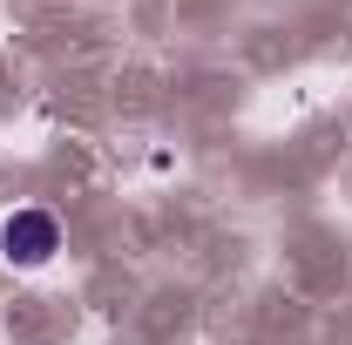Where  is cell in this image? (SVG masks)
I'll return each instance as SVG.
<instances>
[{
  "instance_id": "obj_1",
  "label": "cell",
  "mask_w": 352,
  "mask_h": 345,
  "mask_svg": "<svg viewBox=\"0 0 352 345\" xmlns=\"http://www.w3.org/2000/svg\"><path fill=\"white\" fill-rule=\"evenodd\" d=\"M54 244H61V230H54L47 210H14L7 223H0V251H7V264H47Z\"/></svg>"
}]
</instances>
